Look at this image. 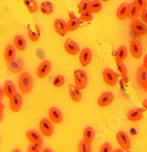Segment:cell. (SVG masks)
Masks as SVG:
<instances>
[{
	"instance_id": "7a4b0ae2",
	"label": "cell",
	"mask_w": 147,
	"mask_h": 152,
	"mask_svg": "<svg viewBox=\"0 0 147 152\" xmlns=\"http://www.w3.org/2000/svg\"><path fill=\"white\" fill-rule=\"evenodd\" d=\"M74 80H75V85L77 88H79L81 91L86 89L88 83V77L85 71L80 69L75 70L74 72Z\"/></svg>"
},
{
	"instance_id": "bcb514c9",
	"label": "cell",
	"mask_w": 147,
	"mask_h": 152,
	"mask_svg": "<svg viewBox=\"0 0 147 152\" xmlns=\"http://www.w3.org/2000/svg\"><path fill=\"white\" fill-rule=\"evenodd\" d=\"M143 107L145 108V109L147 110V99H146V100H144V101L143 102Z\"/></svg>"
},
{
	"instance_id": "ba28073f",
	"label": "cell",
	"mask_w": 147,
	"mask_h": 152,
	"mask_svg": "<svg viewBox=\"0 0 147 152\" xmlns=\"http://www.w3.org/2000/svg\"><path fill=\"white\" fill-rule=\"evenodd\" d=\"M48 116L54 125H60L64 119L61 110L57 107H51L48 111Z\"/></svg>"
},
{
	"instance_id": "ac0fdd59",
	"label": "cell",
	"mask_w": 147,
	"mask_h": 152,
	"mask_svg": "<svg viewBox=\"0 0 147 152\" xmlns=\"http://www.w3.org/2000/svg\"><path fill=\"white\" fill-rule=\"evenodd\" d=\"M26 138L30 143H38L42 144V137L36 130H29L26 132Z\"/></svg>"
},
{
	"instance_id": "c3c4849f",
	"label": "cell",
	"mask_w": 147,
	"mask_h": 152,
	"mask_svg": "<svg viewBox=\"0 0 147 152\" xmlns=\"http://www.w3.org/2000/svg\"><path fill=\"white\" fill-rule=\"evenodd\" d=\"M143 89H144V91H145V92L147 93V83H146L144 84V86H143Z\"/></svg>"
},
{
	"instance_id": "9a60e30c",
	"label": "cell",
	"mask_w": 147,
	"mask_h": 152,
	"mask_svg": "<svg viewBox=\"0 0 147 152\" xmlns=\"http://www.w3.org/2000/svg\"><path fill=\"white\" fill-rule=\"evenodd\" d=\"M143 116V111L139 108H133L127 113V119L132 123L139 122Z\"/></svg>"
},
{
	"instance_id": "4316f807",
	"label": "cell",
	"mask_w": 147,
	"mask_h": 152,
	"mask_svg": "<svg viewBox=\"0 0 147 152\" xmlns=\"http://www.w3.org/2000/svg\"><path fill=\"white\" fill-rule=\"evenodd\" d=\"M25 5V7H27L29 13L30 14H35L38 9H39V7H38V4L35 0H22Z\"/></svg>"
},
{
	"instance_id": "d6a6232c",
	"label": "cell",
	"mask_w": 147,
	"mask_h": 152,
	"mask_svg": "<svg viewBox=\"0 0 147 152\" xmlns=\"http://www.w3.org/2000/svg\"><path fill=\"white\" fill-rule=\"evenodd\" d=\"M116 64H117V68L120 72V75L123 79H126L128 76V72H127V68L125 66V64L123 63V61H116Z\"/></svg>"
},
{
	"instance_id": "7dc6e473",
	"label": "cell",
	"mask_w": 147,
	"mask_h": 152,
	"mask_svg": "<svg viewBox=\"0 0 147 152\" xmlns=\"http://www.w3.org/2000/svg\"><path fill=\"white\" fill-rule=\"evenodd\" d=\"M113 152H125L122 148H117V149H114L113 150Z\"/></svg>"
},
{
	"instance_id": "f907efd6",
	"label": "cell",
	"mask_w": 147,
	"mask_h": 152,
	"mask_svg": "<svg viewBox=\"0 0 147 152\" xmlns=\"http://www.w3.org/2000/svg\"><path fill=\"white\" fill-rule=\"evenodd\" d=\"M12 152H21V151H20L19 149H14V150H13Z\"/></svg>"
},
{
	"instance_id": "ab89813d",
	"label": "cell",
	"mask_w": 147,
	"mask_h": 152,
	"mask_svg": "<svg viewBox=\"0 0 147 152\" xmlns=\"http://www.w3.org/2000/svg\"><path fill=\"white\" fill-rule=\"evenodd\" d=\"M141 18L143 20V22L145 25H147V9H145V10H143V11H142V13H141Z\"/></svg>"
},
{
	"instance_id": "603a6c76",
	"label": "cell",
	"mask_w": 147,
	"mask_h": 152,
	"mask_svg": "<svg viewBox=\"0 0 147 152\" xmlns=\"http://www.w3.org/2000/svg\"><path fill=\"white\" fill-rule=\"evenodd\" d=\"M69 94H70V97L74 103H79L82 99L81 90L77 88L75 85L69 86Z\"/></svg>"
},
{
	"instance_id": "8d00e7d4",
	"label": "cell",
	"mask_w": 147,
	"mask_h": 152,
	"mask_svg": "<svg viewBox=\"0 0 147 152\" xmlns=\"http://www.w3.org/2000/svg\"><path fill=\"white\" fill-rule=\"evenodd\" d=\"M80 19L83 22V21H86V22H90L92 19H93V16H92V13L88 11V12H85V13H82L80 14Z\"/></svg>"
},
{
	"instance_id": "60d3db41",
	"label": "cell",
	"mask_w": 147,
	"mask_h": 152,
	"mask_svg": "<svg viewBox=\"0 0 147 152\" xmlns=\"http://www.w3.org/2000/svg\"><path fill=\"white\" fill-rule=\"evenodd\" d=\"M4 97H5V94H4L3 87H1V86H0V101H2Z\"/></svg>"
},
{
	"instance_id": "2e32d148",
	"label": "cell",
	"mask_w": 147,
	"mask_h": 152,
	"mask_svg": "<svg viewBox=\"0 0 147 152\" xmlns=\"http://www.w3.org/2000/svg\"><path fill=\"white\" fill-rule=\"evenodd\" d=\"M69 21L67 22V27H68V31H75L79 27H80L82 21L80 18H78L75 16L74 12L69 13Z\"/></svg>"
},
{
	"instance_id": "6da1fadb",
	"label": "cell",
	"mask_w": 147,
	"mask_h": 152,
	"mask_svg": "<svg viewBox=\"0 0 147 152\" xmlns=\"http://www.w3.org/2000/svg\"><path fill=\"white\" fill-rule=\"evenodd\" d=\"M33 88V77L29 72H22L18 78V89L23 95H28Z\"/></svg>"
},
{
	"instance_id": "7402d4cb",
	"label": "cell",
	"mask_w": 147,
	"mask_h": 152,
	"mask_svg": "<svg viewBox=\"0 0 147 152\" xmlns=\"http://www.w3.org/2000/svg\"><path fill=\"white\" fill-rule=\"evenodd\" d=\"M136 81L137 83L140 87H143L144 84L147 83V70L143 66L140 67L137 71V74H136Z\"/></svg>"
},
{
	"instance_id": "5bb4252c",
	"label": "cell",
	"mask_w": 147,
	"mask_h": 152,
	"mask_svg": "<svg viewBox=\"0 0 147 152\" xmlns=\"http://www.w3.org/2000/svg\"><path fill=\"white\" fill-rule=\"evenodd\" d=\"M130 50H131V56L134 59H140L142 54H143V48L142 45L139 41L136 40H132L131 41V44H130Z\"/></svg>"
},
{
	"instance_id": "4fadbf2b",
	"label": "cell",
	"mask_w": 147,
	"mask_h": 152,
	"mask_svg": "<svg viewBox=\"0 0 147 152\" xmlns=\"http://www.w3.org/2000/svg\"><path fill=\"white\" fill-rule=\"evenodd\" d=\"M64 50L68 53L69 55H72V56H75L80 52V48H79L78 44L72 39H67L64 42Z\"/></svg>"
},
{
	"instance_id": "44dd1931",
	"label": "cell",
	"mask_w": 147,
	"mask_h": 152,
	"mask_svg": "<svg viewBox=\"0 0 147 152\" xmlns=\"http://www.w3.org/2000/svg\"><path fill=\"white\" fill-rule=\"evenodd\" d=\"M16 54H17V49L13 45H7L4 50V58L7 62L12 61L16 58Z\"/></svg>"
},
{
	"instance_id": "1f68e13d",
	"label": "cell",
	"mask_w": 147,
	"mask_h": 152,
	"mask_svg": "<svg viewBox=\"0 0 147 152\" xmlns=\"http://www.w3.org/2000/svg\"><path fill=\"white\" fill-rule=\"evenodd\" d=\"M78 152H92V146L86 140H81L78 144Z\"/></svg>"
},
{
	"instance_id": "f35d334b",
	"label": "cell",
	"mask_w": 147,
	"mask_h": 152,
	"mask_svg": "<svg viewBox=\"0 0 147 152\" xmlns=\"http://www.w3.org/2000/svg\"><path fill=\"white\" fill-rule=\"evenodd\" d=\"M99 152H113V149H112V146L109 144V143H104L102 146H101L100 149H99Z\"/></svg>"
},
{
	"instance_id": "f1b7e54d",
	"label": "cell",
	"mask_w": 147,
	"mask_h": 152,
	"mask_svg": "<svg viewBox=\"0 0 147 152\" xmlns=\"http://www.w3.org/2000/svg\"><path fill=\"white\" fill-rule=\"evenodd\" d=\"M41 11L44 15H51L53 12V6L50 2H42L41 5Z\"/></svg>"
},
{
	"instance_id": "ffe728a7",
	"label": "cell",
	"mask_w": 147,
	"mask_h": 152,
	"mask_svg": "<svg viewBox=\"0 0 147 152\" xmlns=\"http://www.w3.org/2000/svg\"><path fill=\"white\" fill-rule=\"evenodd\" d=\"M3 90H4V94H5V96L7 97L8 99H10L11 97H12L14 94H16L18 92H17V89H16V86L15 84L11 82V81H7L5 82L4 85H3Z\"/></svg>"
},
{
	"instance_id": "681fc988",
	"label": "cell",
	"mask_w": 147,
	"mask_h": 152,
	"mask_svg": "<svg viewBox=\"0 0 147 152\" xmlns=\"http://www.w3.org/2000/svg\"><path fill=\"white\" fill-rule=\"evenodd\" d=\"M101 2H104V3H106V2H109V0H100Z\"/></svg>"
},
{
	"instance_id": "d4e9b609",
	"label": "cell",
	"mask_w": 147,
	"mask_h": 152,
	"mask_svg": "<svg viewBox=\"0 0 147 152\" xmlns=\"http://www.w3.org/2000/svg\"><path fill=\"white\" fill-rule=\"evenodd\" d=\"M14 46L16 47L17 50L18 51H24L27 48V42L23 36L21 35H16L13 39Z\"/></svg>"
},
{
	"instance_id": "9c48e42d",
	"label": "cell",
	"mask_w": 147,
	"mask_h": 152,
	"mask_svg": "<svg viewBox=\"0 0 147 152\" xmlns=\"http://www.w3.org/2000/svg\"><path fill=\"white\" fill-rule=\"evenodd\" d=\"M114 101V94L110 92H104L98 98V104L100 107H107Z\"/></svg>"
},
{
	"instance_id": "30bf717a",
	"label": "cell",
	"mask_w": 147,
	"mask_h": 152,
	"mask_svg": "<svg viewBox=\"0 0 147 152\" xmlns=\"http://www.w3.org/2000/svg\"><path fill=\"white\" fill-rule=\"evenodd\" d=\"M92 61V51L88 48H85L79 52V62L82 67H86Z\"/></svg>"
},
{
	"instance_id": "52a82bcc",
	"label": "cell",
	"mask_w": 147,
	"mask_h": 152,
	"mask_svg": "<svg viewBox=\"0 0 147 152\" xmlns=\"http://www.w3.org/2000/svg\"><path fill=\"white\" fill-rule=\"evenodd\" d=\"M52 70V62L50 61L45 60L41 61L36 71V75L39 79H43L50 73Z\"/></svg>"
},
{
	"instance_id": "f6af8a7d",
	"label": "cell",
	"mask_w": 147,
	"mask_h": 152,
	"mask_svg": "<svg viewBox=\"0 0 147 152\" xmlns=\"http://www.w3.org/2000/svg\"><path fill=\"white\" fill-rule=\"evenodd\" d=\"M3 118H4V114H3V112H0V124H1V122L3 121Z\"/></svg>"
},
{
	"instance_id": "277c9868",
	"label": "cell",
	"mask_w": 147,
	"mask_h": 152,
	"mask_svg": "<svg viewBox=\"0 0 147 152\" xmlns=\"http://www.w3.org/2000/svg\"><path fill=\"white\" fill-rule=\"evenodd\" d=\"M102 77L108 86H109V87H114L117 84L119 74H117L113 70L107 68V69H104L102 72Z\"/></svg>"
},
{
	"instance_id": "cb8c5ba5",
	"label": "cell",
	"mask_w": 147,
	"mask_h": 152,
	"mask_svg": "<svg viewBox=\"0 0 147 152\" xmlns=\"http://www.w3.org/2000/svg\"><path fill=\"white\" fill-rule=\"evenodd\" d=\"M140 12L141 10L140 8L137 7V5L134 2H131V4H129V11H128V18L131 21L136 20L139 16H140Z\"/></svg>"
},
{
	"instance_id": "b9f144b4",
	"label": "cell",
	"mask_w": 147,
	"mask_h": 152,
	"mask_svg": "<svg viewBox=\"0 0 147 152\" xmlns=\"http://www.w3.org/2000/svg\"><path fill=\"white\" fill-rule=\"evenodd\" d=\"M5 110V105L2 104V101H0V112H3Z\"/></svg>"
},
{
	"instance_id": "7bdbcfd3",
	"label": "cell",
	"mask_w": 147,
	"mask_h": 152,
	"mask_svg": "<svg viewBox=\"0 0 147 152\" xmlns=\"http://www.w3.org/2000/svg\"><path fill=\"white\" fill-rule=\"evenodd\" d=\"M146 65H147V54L143 58V66H146Z\"/></svg>"
},
{
	"instance_id": "f546056e",
	"label": "cell",
	"mask_w": 147,
	"mask_h": 152,
	"mask_svg": "<svg viewBox=\"0 0 147 152\" xmlns=\"http://www.w3.org/2000/svg\"><path fill=\"white\" fill-rule=\"evenodd\" d=\"M90 4L91 1L90 0H81V2L78 4V11L80 14L88 12L90 9Z\"/></svg>"
},
{
	"instance_id": "484cf974",
	"label": "cell",
	"mask_w": 147,
	"mask_h": 152,
	"mask_svg": "<svg viewBox=\"0 0 147 152\" xmlns=\"http://www.w3.org/2000/svg\"><path fill=\"white\" fill-rule=\"evenodd\" d=\"M95 137V131L91 126H86L83 133V139L91 144Z\"/></svg>"
},
{
	"instance_id": "e575fe53",
	"label": "cell",
	"mask_w": 147,
	"mask_h": 152,
	"mask_svg": "<svg viewBox=\"0 0 147 152\" xmlns=\"http://www.w3.org/2000/svg\"><path fill=\"white\" fill-rule=\"evenodd\" d=\"M28 36L29 39L31 42H37L40 39V31L38 30L37 32H34L32 29L28 30Z\"/></svg>"
},
{
	"instance_id": "8992f818",
	"label": "cell",
	"mask_w": 147,
	"mask_h": 152,
	"mask_svg": "<svg viewBox=\"0 0 147 152\" xmlns=\"http://www.w3.org/2000/svg\"><path fill=\"white\" fill-rule=\"evenodd\" d=\"M23 105V97L18 93L14 94L9 99V108L13 113H18L21 110Z\"/></svg>"
},
{
	"instance_id": "ee69618b",
	"label": "cell",
	"mask_w": 147,
	"mask_h": 152,
	"mask_svg": "<svg viewBox=\"0 0 147 152\" xmlns=\"http://www.w3.org/2000/svg\"><path fill=\"white\" fill-rule=\"evenodd\" d=\"M41 152H52V151L48 148H42V150Z\"/></svg>"
},
{
	"instance_id": "d6986e66",
	"label": "cell",
	"mask_w": 147,
	"mask_h": 152,
	"mask_svg": "<svg viewBox=\"0 0 147 152\" xmlns=\"http://www.w3.org/2000/svg\"><path fill=\"white\" fill-rule=\"evenodd\" d=\"M128 11H129V4L128 3H122L119 6L117 12H116V18L120 21L125 20L128 18Z\"/></svg>"
},
{
	"instance_id": "7c38bea8",
	"label": "cell",
	"mask_w": 147,
	"mask_h": 152,
	"mask_svg": "<svg viewBox=\"0 0 147 152\" xmlns=\"http://www.w3.org/2000/svg\"><path fill=\"white\" fill-rule=\"evenodd\" d=\"M131 29L138 36H144L147 33V28L143 22L138 20H133L131 23Z\"/></svg>"
},
{
	"instance_id": "d590c367",
	"label": "cell",
	"mask_w": 147,
	"mask_h": 152,
	"mask_svg": "<svg viewBox=\"0 0 147 152\" xmlns=\"http://www.w3.org/2000/svg\"><path fill=\"white\" fill-rule=\"evenodd\" d=\"M42 150V144L30 143L27 148V152H41Z\"/></svg>"
},
{
	"instance_id": "4dcf8cb0",
	"label": "cell",
	"mask_w": 147,
	"mask_h": 152,
	"mask_svg": "<svg viewBox=\"0 0 147 152\" xmlns=\"http://www.w3.org/2000/svg\"><path fill=\"white\" fill-rule=\"evenodd\" d=\"M101 8H102V3L100 0H94V1H91V4H90L89 11L92 14H97L100 11Z\"/></svg>"
},
{
	"instance_id": "5b68a950",
	"label": "cell",
	"mask_w": 147,
	"mask_h": 152,
	"mask_svg": "<svg viewBox=\"0 0 147 152\" xmlns=\"http://www.w3.org/2000/svg\"><path fill=\"white\" fill-rule=\"evenodd\" d=\"M116 140L120 147L124 151H129L131 148V139L128 136V134L124 131H119L116 135Z\"/></svg>"
},
{
	"instance_id": "816d5d0a",
	"label": "cell",
	"mask_w": 147,
	"mask_h": 152,
	"mask_svg": "<svg viewBox=\"0 0 147 152\" xmlns=\"http://www.w3.org/2000/svg\"><path fill=\"white\" fill-rule=\"evenodd\" d=\"M143 67H144V68H145V69L147 70V65H146V66H143Z\"/></svg>"
},
{
	"instance_id": "3957f363",
	"label": "cell",
	"mask_w": 147,
	"mask_h": 152,
	"mask_svg": "<svg viewBox=\"0 0 147 152\" xmlns=\"http://www.w3.org/2000/svg\"><path fill=\"white\" fill-rule=\"evenodd\" d=\"M52 124L53 123L50 120V119H47V118H43L40 121V123H39L40 131L45 138H49L52 136V134H53Z\"/></svg>"
},
{
	"instance_id": "f5cc1de1",
	"label": "cell",
	"mask_w": 147,
	"mask_h": 152,
	"mask_svg": "<svg viewBox=\"0 0 147 152\" xmlns=\"http://www.w3.org/2000/svg\"><path fill=\"white\" fill-rule=\"evenodd\" d=\"M17 1H20V0H17Z\"/></svg>"
},
{
	"instance_id": "e0dca14e",
	"label": "cell",
	"mask_w": 147,
	"mask_h": 152,
	"mask_svg": "<svg viewBox=\"0 0 147 152\" xmlns=\"http://www.w3.org/2000/svg\"><path fill=\"white\" fill-rule=\"evenodd\" d=\"M7 65L8 71L13 74H18L21 72L22 69H23V62L20 60H14L12 61L7 62Z\"/></svg>"
},
{
	"instance_id": "836d02e7",
	"label": "cell",
	"mask_w": 147,
	"mask_h": 152,
	"mask_svg": "<svg viewBox=\"0 0 147 152\" xmlns=\"http://www.w3.org/2000/svg\"><path fill=\"white\" fill-rule=\"evenodd\" d=\"M65 79L63 75H56L52 80V86L54 88H60L64 84Z\"/></svg>"
},
{
	"instance_id": "83f0119b",
	"label": "cell",
	"mask_w": 147,
	"mask_h": 152,
	"mask_svg": "<svg viewBox=\"0 0 147 152\" xmlns=\"http://www.w3.org/2000/svg\"><path fill=\"white\" fill-rule=\"evenodd\" d=\"M128 55V50L125 46H120L116 52V61H123Z\"/></svg>"
},
{
	"instance_id": "74e56055",
	"label": "cell",
	"mask_w": 147,
	"mask_h": 152,
	"mask_svg": "<svg viewBox=\"0 0 147 152\" xmlns=\"http://www.w3.org/2000/svg\"><path fill=\"white\" fill-rule=\"evenodd\" d=\"M133 2L137 5V7L140 8L141 11H143V10L147 9V1L146 0H134Z\"/></svg>"
},
{
	"instance_id": "8fae6325",
	"label": "cell",
	"mask_w": 147,
	"mask_h": 152,
	"mask_svg": "<svg viewBox=\"0 0 147 152\" xmlns=\"http://www.w3.org/2000/svg\"><path fill=\"white\" fill-rule=\"evenodd\" d=\"M53 27H54L56 33L62 37H64L67 34V32H68L67 22H65L64 19H60V18L55 19L53 22Z\"/></svg>"
}]
</instances>
